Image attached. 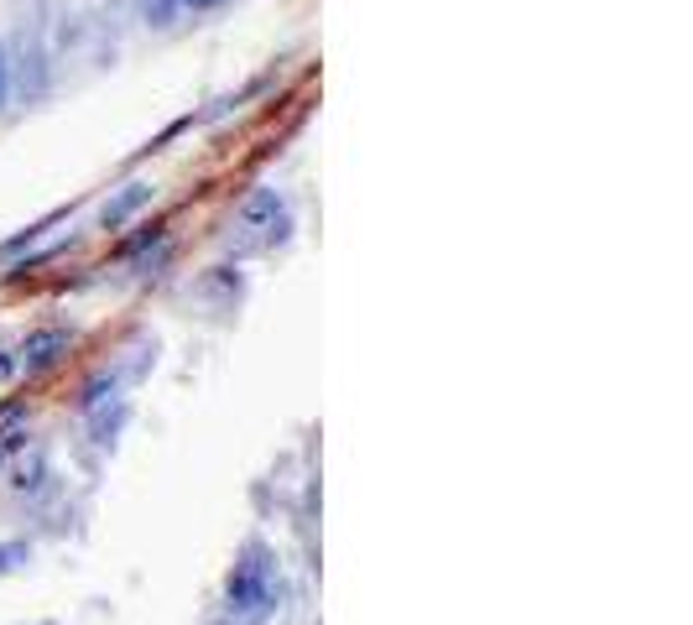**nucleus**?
<instances>
[{
    "mask_svg": "<svg viewBox=\"0 0 693 625\" xmlns=\"http://www.w3.org/2000/svg\"><path fill=\"white\" fill-rule=\"evenodd\" d=\"M141 17L152 21V27H168V21L183 17V11H178V0H141Z\"/></svg>",
    "mask_w": 693,
    "mask_h": 625,
    "instance_id": "nucleus-6",
    "label": "nucleus"
},
{
    "mask_svg": "<svg viewBox=\"0 0 693 625\" xmlns=\"http://www.w3.org/2000/svg\"><path fill=\"white\" fill-rule=\"evenodd\" d=\"M277 594H282V584H277V558H271L261 542H251V547L240 553V563L230 568V578H224V605H230V615H267V609L277 605Z\"/></svg>",
    "mask_w": 693,
    "mask_h": 625,
    "instance_id": "nucleus-1",
    "label": "nucleus"
},
{
    "mask_svg": "<svg viewBox=\"0 0 693 625\" xmlns=\"http://www.w3.org/2000/svg\"><path fill=\"white\" fill-rule=\"evenodd\" d=\"M11 94H17V84H11V52H6V42H0V110L11 104Z\"/></svg>",
    "mask_w": 693,
    "mask_h": 625,
    "instance_id": "nucleus-8",
    "label": "nucleus"
},
{
    "mask_svg": "<svg viewBox=\"0 0 693 625\" xmlns=\"http://www.w3.org/2000/svg\"><path fill=\"white\" fill-rule=\"evenodd\" d=\"M6 375H17V350H0V381Z\"/></svg>",
    "mask_w": 693,
    "mask_h": 625,
    "instance_id": "nucleus-10",
    "label": "nucleus"
},
{
    "mask_svg": "<svg viewBox=\"0 0 693 625\" xmlns=\"http://www.w3.org/2000/svg\"><path fill=\"white\" fill-rule=\"evenodd\" d=\"M58 220H63V214H52V220H37V224H27L21 235H11V240H6V245H0V261H11V255H21V251H27V245H37V240L48 235V230H52V224H58Z\"/></svg>",
    "mask_w": 693,
    "mask_h": 625,
    "instance_id": "nucleus-5",
    "label": "nucleus"
},
{
    "mask_svg": "<svg viewBox=\"0 0 693 625\" xmlns=\"http://www.w3.org/2000/svg\"><path fill=\"white\" fill-rule=\"evenodd\" d=\"M214 6H224V0H178V11H214Z\"/></svg>",
    "mask_w": 693,
    "mask_h": 625,
    "instance_id": "nucleus-9",
    "label": "nucleus"
},
{
    "mask_svg": "<svg viewBox=\"0 0 693 625\" xmlns=\"http://www.w3.org/2000/svg\"><path fill=\"white\" fill-rule=\"evenodd\" d=\"M162 240H168V224H152V230H147V235L125 240V245H120V255H135V251H141V245H162Z\"/></svg>",
    "mask_w": 693,
    "mask_h": 625,
    "instance_id": "nucleus-7",
    "label": "nucleus"
},
{
    "mask_svg": "<svg viewBox=\"0 0 693 625\" xmlns=\"http://www.w3.org/2000/svg\"><path fill=\"white\" fill-rule=\"evenodd\" d=\"M292 230V209L288 199L277 193V188H255L251 199L240 203V214H235V245L240 255H251V251H271V245H282Z\"/></svg>",
    "mask_w": 693,
    "mask_h": 625,
    "instance_id": "nucleus-2",
    "label": "nucleus"
},
{
    "mask_svg": "<svg viewBox=\"0 0 693 625\" xmlns=\"http://www.w3.org/2000/svg\"><path fill=\"white\" fill-rule=\"evenodd\" d=\"M152 199H157V183H147V178H131V183L116 188V193L100 203V220H94V224H100L104 235H116V230H125V224H131Z\"/></svg>",
    "mask_w": 693,
    "mask_h": 625,
    "instance_id": "nucleus-3",
    "label": "nucleus"
},
{
    "mask_svg": "<svg viewBox=\"0 0 693 625\" xmlns=\"http://www.w3.org/2000/svg\"><path fill=\"white\" fill-rule=\"evenodd\" d=\"M73 350V334L68 329H37V334L21 339V350H17V371L37 375V371H52L58 360Z\"/></svg>",
    "mask_w": 693,
    "mask_h": 625,
    "instance_id": "nucleus-4",
    "label": "nucleus"
}]
</instances>
